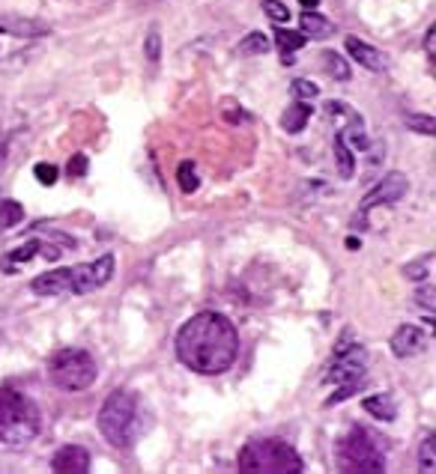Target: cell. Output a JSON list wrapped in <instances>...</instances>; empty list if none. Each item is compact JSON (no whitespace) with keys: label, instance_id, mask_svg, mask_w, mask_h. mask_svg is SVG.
Masks as SVG:
<instances>
[{"label":"cell","instance_id":"1","mask_svg":"<svg viewBox=\"0 0 436 474\" xmlns=\"http://www.w3.org/2000/svg\"><path fill=\"white\" fill-rule=\"evenodd\" d=\"M239 334L225 314L204 311L182 323L177 332V358L191 373L221 376L237 364Z\"/></svg>","mask_w":436,"mask_h":474},{"label":"cell","instance_id":"2","mask_svg":"<svg viewBox=\"0 0 436 474\" xmlns=\"http://www.w3.org/2000/svg\"><path fill=\"white\" fill-rule=\"evenodd\" d=\"M39 430L43 415L34 400L15 388H0V445L24 448L39 436Z\"/></svg>","mask_w":436,"mask_h":474},{"label":"cell","instance_id":"3","mask_svg":"<svg viewBox=\"0 0 436 474\" xmlns=\"http://www.w3.org/2000/svg\"><path fill=\"white\" fill-rule=\"evenodd\" d=\"M242 474H299L305 471V462L287 441L278 439H255L239 450Z\"/></svg>","mask_w":436,"mask_h":474},{"label":"cell","instance_id":"4","mask_svg":"<svg viewBox=\"0 0 436 474\" xmlns=\"http://www.w3.org/2000/svg\"><path fill=\"white\" fill-rule=\"evenodd\" d=\"M334 462H338L341 471H353V474L385 471L383 445L362 427H353L338 439V445H334Z\"/></svg>","mask_w":436,"mask_h":474},{"label":"cell","instance_id":"5","mask_svg":"<svg viewBox=\"0 0 436 474\" xmlns=\"http://www.w3.org/2000/svg\"><path fill=\"white\" fill-rule=\"evenodd\" d=\"M96 362L84 349H60L48 358V379L52 385L66 391V394H78V391L93 388L96 382Z\"/></svg>","mask_w":436,"mask_h":474},{"label":"cell","instance_id":"6","mask_svg":"<svg viewBox=\"0 0 436 474\" xmlns=\"http://www.w3.org/2000/svg\"><path fill=\"white\" fill-rule=\"evenodd\" d=\"M138 427V403L126 391H111L99 409V430L114 448H129Z\"/></svg>","mask_w":436,"mask_h":474},{"label":"cell","instance_id":"7","mask_svg":"<svg viewBox=\"0 0 436 474\" xmlns=\"http://www.w3.org/2000/svg\"><path fill=\"white\" fill-rule=\"evenodd\" d=\"M364 373H368V353H364V346H359L356 340H353L350 332H344L338 346H334L332 364L326 373H323V382L326 385L362 382Z\"/></svg>","mask_w":436,"mask_h":474},{"label":"cell","instance_id":"8","mask_svg":"<svg viewBox=\"0 0 436 474\" xmlns=\"http://www.w3.org/2000/svg\"><path fill=\"white\" fill-rule=\"evenodd\" d=\"M407 191H410V179H407V173H401V170H392L389 177H383L373 189L364 194L362 198V212H368V209H377V206H392V203H398L407 198Z\"/></svg>","mask_w":436,"mask_h":474},{"label":"cell","instance_id":"9","mask_svg":"<svg viewBox=\"0 0 436 474\" xmlns=\"http://www.w3.org/2000/svg\"><path fill=\"white\" fill-rule=\"evenodd\" d=\"M111 277H114V256L105 254V256H99L96 263L75 266L73 269V293H78V295L93 293V290H99V286H105Z\"/></svg>","mask_w":436,"mask_h":474},{"label":"cell","instance_id":"10","mask_svg":"<svg viewBox=\"0 0 436 474\" xmlns=\"http://www.w3.org/2000/svg\"><path fill=\"white\" fill-rule=\"evenodd\" d=\"M0 34H9V36H18V39H43V36L52 34V27L36 22V18L0 13Z\"/></svg>","mask_w":436,"mask_h":474},{"label":"cell","instance_id":"11","mask_svg":"<svg viewBox=\"0 0 436 474\" xmlns=\"http://www.w3.org/2000/svg\"><path fill=\"white\" fill-rule=\"evenodd\" d=\"M93 466V459H90V450L87 448H78V445H66L54 453L52 459V469L54 471H63V474H84Z\"/></svg>","mask_w":436,"mask_h":474},{"label":"cell","instance_id":"12","mask_svg":"<svg viewBox=\"0 0 436 474\" xmlns=\"http://www.w3.org/2000/svg\"><path fill=\"white\" fill-rule=\"evenodd\" d=\"M424 334L419 325H401L398 332L392 334V353L398 358H415L424 349Z\"/></svg>","mask_w":436,"mask_h":474},{"label":"cell","instance_id":"13","mask_svg":"<svg viewBox=\"0 0 436 474\" xmlns=\"http://www.w3.org/2000/svg\"><path fill=\"white\" fill-rule=\"evenodd\" d=\"M30 290L36 295H60V293H73V269H52L34 277Z\"/></svg>","mask_w":436,"mask_h":474},{"label":"cell","instance_id":"14","mask_svg":"<svg viewBox=\"0 0 436 474\" xmlns=\"http://www.w3.org/2000/svg\"><path fill=\"white\" fill-rule=\"evenodd\" d=\"M344 45H347L350 57L356 60V63H362L368 72H385L389 69V63H385V57L380 54V51L373 45H368V43H362L359 36H347L344 39Z\"/></svg>","mask_w":436,"mask_h":474},{"label":"cell","instance_id":"15","mask_svg":"<svg viewBox=\"0 0 436 474\" xmlns=\"http://www.w3.org/2000/svg\"><path fill=\"white\" fill-rule=\"evenodd\" d=\"M311 102H302V99H293L290 102V108L281 113V129L287 131V135H299L302 129L308 126V120H311Z\"/></svg>","mask_w":436,"mask_h":474},{"label":"cell","instance_id":"16","mask_svg":"<svg viewBox=\"0 0 436 474\" xmlns=\"http://www.w3.org/2000/svg\"><path fill=\"white\" fill-rule=\"evenodd\" d=\"M43 245H45L43 239H30V242L22 245V248L4 254V256H0V269H4L6 275H13L18 263H27V260H34L36 254H43Z\"/></svg>","mask_w":436,"mask_h":474},{"label":"cell","instance_id":"17","mask_svg":"<svg viewBox=\"0 0 436 474\" xmlns=\"http://www.w3.org/2000/svg\"><path fill=\"white\" fill-rule=\"evenodd\" d=\"M299 27H302V34H305L308 39H326V36L334 34V24L329 22V18L311 13V9H305V13H302Z\"/></svg>","mask_w":436,"mask_h":474},{"label":"cell","instance_id":"18","mask_svg":"<svg viewBox=\"0 0 436 474\" xmlns=\"http://www.w3.org/2000/svg\"><path fill=\"white\" fill-rule=\"evenodd\" d=\"M362 409L368 411V415L377 418V421H385V424H392V421L398 418V409H394L389 394H373V397H368L362 403Z\"/></svg>","mask_w":436,"mask_h":474},{"label":"cell","instance_id":"19","mask_svg":"<svg viewBox=\"0 0 436 474\" xmlns=\"http://www.w3.org/2000/svg\"><path fill=\"white\" fill-rule=\"evenodd\" d=\"M276 43H278V51H284V60H293V51H299L302 45L308 43V36L302 34V30H287V27H276Z\"/></svg>","mask_w":436,"mask_h":474},{"label":"cell","instance_id":"20","mask_svg":"<svg viewBox=\"0 0 436 474\" xmlns=\"http://www.w3.org/2000/svg\"><path fill=\"white\" fill-rule=\"evenodd\" d=\"M334 161H338V173L344 179H353V173H356V156H353V150L344 143L341 135H334Z\"/></svg>","mask_w":436,"mask_h":474},{"label":"cell","instance_id":"21","mask_svg":"<svg viewBox=\"0 0 436 474\" xmlns=\"http://www.w3.org/2000/svg\"><path fill=\"white\" fill-rule=\"evenodd\" d=\"M323 69H326V75H332L334 81H347L353 75L350 63L338 54V51H323Z\"/></svg>","mask_w":436,"mask_h":474},{"label":"cell","instance_id":"22","mask_svg":"<svg viewBox=\"0 0 436 474\" xmlns=\"http://www.w3.org/2000/svg\"><path fill=\"white\" fill-rule=\"evenodd\" d=\"M24 218V206L15 200H0V230H13Z\"/></svg>","mask_w":436,"mask_h":474},{"label":"cell","instance_id":"23","mask_svg":"<svg viewBox=\"0 0 436 474\" xmlns=\"http://www.w3.org/2000/svg\"><path fill=\"white\" fill-rule=\"evenodd\" d=\"M419 469L424 474H433L436 471V436H424L421 448H419Z\"/></svg>","mask_w":436,"mask_h":474},{"label":"cell","instance_id":"24","mask_svg":"<svg viewBox=\"0 0 436 474\" xmlns=\"http://www.w3.org/2000/svg\"><path fill=\"white\" fill-rule=\"evenodd\" d=\"M177 182H179L182 194H195V191L200 189V179H198L195 164H191V161H182L179 170H177Z\"/></svg>","mask_w":436,"mask_h":474},{"label":"cell","instance_id":"25","mask_svg":"<svg viewBox=\"0 0 436 474\" xmlns=\"http://www.w3.org/2000/svg\"><path fill=\"white\" fill-rule=\"evenodd\" d=\"M237 51L242 57H251V54H266L269 51V39L263 36V34H248L242 43L237 45Z\"/></svg>","mask_w":436,"mask_h":474},{"label":"cell","instance_id":"26","mask_svg":"<svg viewBox=\"0 0 436 474\" xmlns=\"http://www.w3.org/2000/svg\"><path fill=\"white\" fill-rule=\"evenodd\" d=\"M221 120L233 122V126H242V122H251V113L242 111L237 99H230V102H225V105H221Z\"/></svg>","mask_w":436,"mask_h":474},{"label":"cell","instance_id":"27","mask_svg":"<svg viewBox=\"0 0 436 474\" xmlns=\"http://www.w3.org/2000/svg\"><path fill=\"white\" fill-rule=\"evenodd\" d=\"M290 96L293 99H302V102H311L320 96V87L314 84V81H305V78H296L290 84Z\"/></svg>","mask_w":436,"mask_h":474},{"label":"cell","instance_id":"28","mask_svg":"<svg viewBox=\"0 0 436 474\" xmlns=\"http://www.w3.org/2000/svg\"><path fill=\"white\" fill-rule=\"evenodd\" d=\"M431 263H433V254H424V260L410 263L407 269H403V275H407L410 281H424V277L431 275Z\"/></svg>","mask_w":436,"mask_h":474},{"label":"cell","instance_id":"29","mask_svg":"<svg viewBox=\"0 0 436 474\" xmlns=\"http://www.w3.org/2000/svg\"><path fill=\"white\" fill-rule=\"evenodd\" d=\"M144 54H147L150 63H159V57H161V34H159V27H150V30H147Z\"/></svg>","mask_w":436,"mask_h":474},{"label":"cell","instance_id":"30","mask_svg":"<svg viewBox=\"0 0 436 474\" xmlns=\"http://www.w3.org/2000/svg\"><path fill=\"white\" fill-rule=\"evenodd\" d=\"M263 13H266L276 24L290 22V9L281 4V0H263Z\"/></svg>","mask_w":436,"mask_h":474},{"label":"cell","instance_id":"31","mask_svg":"<svg viewBox=\"0 0 436 474\" xmlns=\"http://www.w3.org/2000/svg\"><path fill=\"white\" fill-rule=\"evenodd\" d=\"M407 126H410L412 131H421V135H428V138L436 131L433 117H419V113H407Z\"/></svg>","mask_w":436,"mask_h":474},{"label":"cell","instance_id":"32","mask_svg":"<svg viewBox=\"0 0 436 474\" xmlns=\"http://www.w3.org/2000/svg\"><path fill=\"white\" fill-rule=\"evenodd\" d=\"M34 173H36V179L43 182V185H54V182H57V177H60L54 164H48V161H39L36 168H34Z\"/></svg>","mask_w":436,"mask_h":474},{"label":"cell","instance_id":"33","mask_svg":"<svg viewBox=\"0 0 436 474\" xmlns=\"http://www.w3.org/2000/svg\"><path fill=\"white\" fill-rule=\"evenodd\" d=\"M362 388V382H344L338 391H334V394L326 400V406H334V403H341V400H347V397H353L356 394V391Z\"/></svg>","mask_w":436,"mask_h":474},{"label":"cell","instance_id":"34","mask_svg":"<svg viewBox=\"0 0 436 474\" xmlns=\"http://www.w3.org/2000/svg\"><path fill=\"white\" fill-rule=\"evenodd\" d=\"M415 302L424 305V311H428V316H433V286H421L419 295H415Z\"/></svg>","mask_w":436,"mask_h":474},{"label":"cell","instance_id":"35","mask_svg":"<svg viewBox=\"0 0 436 474\" xmlns=\"http://www.w3.org/2000/svg\"><path fill=\"white\" fill-rule=\"evenodd\" d=\"M66 170L73 173V177H84V173H87V156H81V152H78V156H73V159H69Z\"/></svg>","mask_w":436,"mask_h":474},{"label":"cell","instance_id":"36","mask_svg":"<svg viewBox=\"0 0 436 474\" xmlns=\"http://www.w3.org/2000/svg\"><path fill=\"white\" fill-rule=\"evenodd\" d=\"M424 54H428L431 66H433V57H436V30L431 27L428 34H424Z\"/></svg>","mask_w":436,"mask_h":474},{"label":"cell","instance_id":"37","mask_svg":"<svg viewBox=\"0 0 436 474\" xmlns=\"http://www.w3.org/2000/svg\"><path fill=\"white\" fill-rule=\"evenodd\" d=\"M344 245H347L350 251H359V239H356V236H347V242H344Z\"/></svg>","mask_w":436,"mask_h":474},{"label":"cell","instance_id":"38","mask_svg":"<svg viewBox=\"0 0 436 474\" xmlns=\"http://www.w3.org/2000/svg\"><path fill=\"white\" fill-rule=\"evenodd\" d=\"M299 4H302V6H305V9H314V6H317V4H320V0H299Z\"/></svg>","mask_w":436,"mask_h":474},{"label":"cell","instance_id":"39","mask_svg":"<svg viewBox=\"0 0 436 474\" xmlns=\"http://www.w3.org/2000/svg\"><path fill=\"white\" fill-rule=\"evenodd\" d=\"M0 150H4V138H0Z\"/></svg>","mask_w":436,"mask_h":474}]
</instances>
